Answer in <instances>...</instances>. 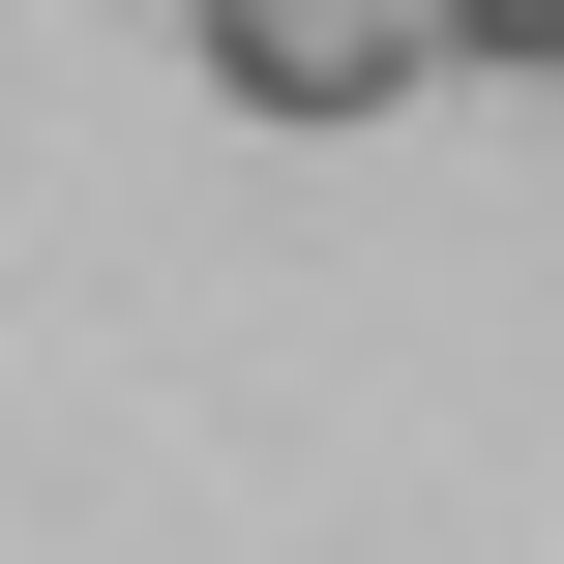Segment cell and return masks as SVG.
Wrapping results in <instances>:
<instances>
[{
	"label": "cell",
	"instance_id": "7a4b0ae2",
	"mask_svg": "<svg viewBox=\"0 0 564 564\" xmlns=\"http://www.w3.org/2000/svg\"><path fill=\"white\" fill-rule=\"evenodd\" d=\"M446 59H564V0H446Z\"/></svg>",
	"mask_w": 564,
	"mask_h": 564
},
{
	"label": "cell",
	"instance_id": "6da1fadb",
	"mask_svg": "<svg viewBox=\"0 0 564 564\" xmlns=\"http://www.w3.org/2000/svg\"><path fill=\"white\" fill-rule=\"evenodd\" d=\"M178 30H208L238 119H387V89H446V0H178Z\"/></svg>",
	"mask_w": 564,
	"mask_h": 564
}]
</instances>
